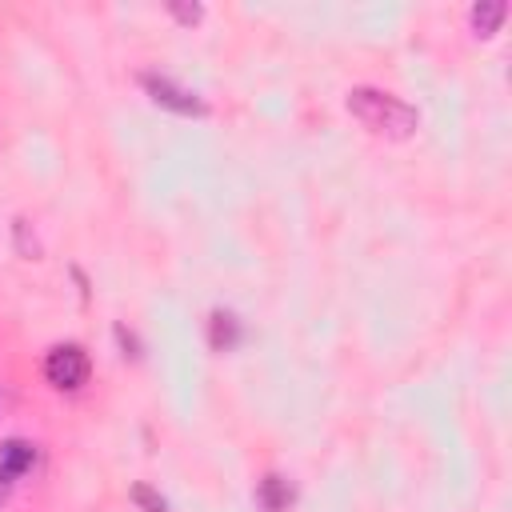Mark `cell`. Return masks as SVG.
I'll list each match as a JSON object with an SVG mask.
<instances>
[{
	"label": "cell",
	"instance_id": "obj_9",
	"mask_svg": "<svg viewBox=\"0 0 512 512\" xmlns=\"http://www.w3.org/2000/svg\"><path fill=\"white\" fill-rule=\"evenodd\" d=\"M168 12H172L180 24H188V28L204 20V8H200V4H180V0H172V4H168Z\"/></svg>",
	"mask_w": 512,
	"mask_h": 512
},
{
	"label": "cell",
	"instance_id": "obj_1",
	"mask_svg": "<svg viewBox=\"0 0 512 512\" xmlns=\"http://www.w3.org/2000/svg\"><path fill=\"white\" fill-rule=\"evenodd\" d=\"M344 104H348V112H352L368 132H376V136H384V140H408V136H416V128H420L416 108L404 104V100L392 96V92H380V88H352Z\"/></svg>",
	"mask_w": 512,
	"mask_h": 512
},
{
	"label": "cell",
	"instance_id": "obj_8",
	"mask_svg": "<svg viewBox=\"0 0 512 512\" xmlns=\"http://www.w3.org/2000/svg\"><path fill=\"white\" fill-rule=\"evenodd\" d=\"M132 500L140 504V512H168L164 496H156L148 484H132Z\"/></svg>",
	"mask_w": 512,
	"mask_h": 512
},
{
	"label": "cell",
	"instance_id": "obj_2",
	"mask_svg": "<svg viewBox=\"0 0 512 512\" xmlns=\"http://www.w3.org/2000/svg\"><path fill=\"white\" fill-rule=\"evenodd\" d=\"M88 352L80 344H56L44 360V380L56 388V392H76L84 380H88Z\"/></svg>",
	"mask_w": 512,
	"mask_h": 512
},
{
	"label": "cell",
	"instance_id": "obj_5",
	"mask_svg": "<svg viewBox=\"0 0 512 512\" xmlns=\"http://www.w3.org/2000/svg\"><path fill=\"white\" fill-rule=\"evenodd\" d=\"M504 16H508V4L504 0H480V4H472V28H476V36H496L500 24H504Z\"/></svg>",
	"mask_w": 512,
	"mask_h": 512
},
{
	"label": "cell",
	"instance_id": "obj_3",
	"mask_svg": "<svg viewBox=\"0 0 512 512\" xmlns=\"http://www.w3.org/2000/svg\"><path fill=\"white\" fill-rule=\"evenodd\" d=\"M140 84H144V92H148L160 108H168V112H176V116H204V112H208V104H204L196 92L180 88V84L168 80V76L148 72V76H140Z\"/></svg>",
	"mask_w": 512,
	"mask_h": 512
},
{
	"label": "cell",
	"instance_id": "obj_4",
	"mask_svg": "<svg viewBox=\"0 0 512 512\" xmlns=\"http://www.w3.org/2000/svg\"><path fill=\"white\" fill-rule=\"evenodd\" d=\"M36 460V448L28 440H4L0 444V480H20Z\"/></svg>",
	"mask_w": 512,
	"mask_h": 512
},
{
	"label": "cell",
	"instance_id": "obj_6",
	"mask_svg": "<svg viewBox=\"0 0 512 512\" xmlns=\"http://www.w3.org/2000/svg\"><path fill=\"white\" fill-rule=\"evenodd\" d=\"M256 496H260V504H264V512H288V504H292V488H288V480H280L276 472L260 480V488H256Z\"/></svg>",
	"mask_w": 512,
	"mask_h": 512
},
{
	"label": "cell",
	"instance_id": "obj_7",
	"mask_svg": "<svg viewBox=\"0 0 512 512\" xmlns=\"http://www.w3.org/2000/svg\"><path fill=\"white\" fill-rule=\"evenodd\" d=\"M208 340H212L216 352H228V348L240 340L236 316H232V312H212V320H208Z\"/></svg>",
	"mask_w": 512,
	"mask_h": 512
}]
</instances>
